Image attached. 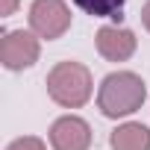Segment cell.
<instances>
[{
  "label": "cell",
  "instance_id": "8992f818",
  "mask_svg": "<svg viewBox=\"0 0 150 150\" xmlns=\"http://www.w3.org/2000/svg\"><path fill=\"white\" fill-rule=\"evenodd\" d=\"M135 33L127 30V27H100L97 30V53L106 59V62H127L132 53H135Z\"/></svg>",
  "mask_w": 150,
  "mask_h": 150
},
{
  "label": "cell",
  "instance_id": "277c9868",
  "mask_svg": "<svg viewBox=\"0 0 150 150\" xmlns=\"http://www.w3.org/2000/svg\"><path fill=\"white\" fill-rule=\"evenodd\" d=\"M38 38L27 30H9L0 41V62H3L9 71H24L30 65L38 62Z\"/></svg>",
  "mask_w": 150,
  "mask_h": 150
},
{
  "label": "cell",
  "instance_id": "5b68a950",
  "mask_svg": "<svg viewBox=\"0 0 150 150\" xmlns=\"http://www.w3.org/2000/svg\"><path fill=\"white\" fill-rule=\"evenodd\" d=\"M50 144H53V150H88L91 147V127L77 115H65V118L53 121Z\"/></svg>",
  "mask_w": 150,
  "mask_h": 150
},
{
  "label": "cell",
  "instance_id": "8fae6325",
  "mask_svg": "<svg viewBox=\"0 0 150 150\" xmlns=\"http://www.w3.org/2000/svg\"><path fill=\"white\" fill-rule=\"evenodd\" d=\"M141 24H144V30L150 33V0L144 3V9H141Z\"/></svg>",
  "mask_w": 150,
  "mask_h": 150
},
{
  "label": "cell",
  "instance_id": "6da1fadb",
  "mask_svg": "<svg viewBox=\"0 0 150 150\" xmlns=\"http://www.w3.org/2000/svg\"><path fill=\"white\" fill-rule=\"evenodd\" d=\"M147 97V86L138 74L132 71H115L103 77L100 91H97V106L106 118H124L141 109Z\"/></svg>",
  "mask_w": 150,
  "mask_h": 150
},
{
  "label": "cell",
  "instance_id": "ba28073f",
  "mask_svg": "<svg viewBox=\"0 0 150 150\" xmlns=\"http://www.w3.org/2000/svg\"><path fill=\"white\" fill-rule=\"evenodd\" d=\"M74 3L91 18H118L121 21V12H124L127 0H74Z\"/></svg>",
  "mask_w": 150,
  "mask_h": 150
},
{
  "label": "cell",
  "instance_id": "9c48e42d",
  "mask_svg": "<svg viewBox=\"0 0 150 150\" xmlns=\"http://www.w3.org/2000/svg\"><path fill=\"white\" fill-rule=\"evenodd\" d=\"M6 150H47V147H44L41 138H35V135H24V138H15Z\"/></svg>",
  "mask_w": 150,
  "mask_h": 150
},
{
  "label": "cell",
  "instance_id": "52a82bcc",
  "mask_svg": "<svg viewBox=\"0 0 150 150\" xmlns=\"http://www.w3.org/2000/svg\"><path fill=\"white\" fill-rule=\"evenodd\" d=\"M109 144H112V150H150V129L135 121L121 124L112 129Z\"/></svg>",
  "mask_w": 150,
  "mask_h": 150
},
{
  "label": "cell",
  "instance_id": "3957f363",
  "mask_svg": "<svg viewBox=\"0 0 150 150\" xmlns=\"http://www.w3.org/2000/svg\"><path fill=\"white\" fill-rule=\"evenodd\" d=\"M30 27L38 38H62L65 30L71 27V12L65 0H33L30 6Z\"/></svg>",
  "mask_w": 150,
  "mask_h": 150
},
{
  "label": "cell",
  "instance_id": "7a4b0ae2",
  "mask_svg": "<svg viewBox=\"0 0 150 150\" xmlns=\"http://www.w3.org/2000/svg\"><path fill=\"white\" fill-rule=\"evenodd\" d=\"M91 71L80 62H56L47 74V94L65 109H80L91 97Z\"/></svg>",
  "mask_w": 150,
  "mask_h": 150
},
{
  "label": "cell",
  "instance_id": "30bf717a",
  "mask_svg": "<svg viewBox=\"0 0 150 150\" xmlns=\"http://www.w3.org/2000/svg\"><path fill=\"white\" fill-rule=\"evenodd\" d=\"M18 9V0H0V18H9Z\"/></svg>",
  "mask_w": 150,
  "mask_h": 150
}]
</instances>
